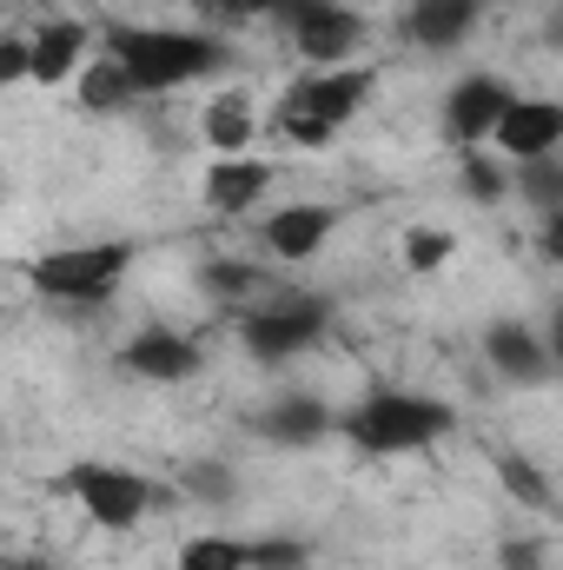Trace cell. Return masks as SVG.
I'll return each instance as SVG.
<instances>
[{
    "label": "cell",
    "mask_w": 563,
    "mask_h": 570,
    "mask_svg": "<svg viewBox=\"0 0 563 570\" xmlns=\"http://www.w3.org/2000/svg\"><path fill=\"white\" fill-rule=\"evenodd\" d=\"M107 53L120 60V73L134 80V94H172V87H192L206 73H219L233 53L219 33H199V27H113L107 33Z\"/></svg>",
    "instance_id": "6da1fadb"
},
{
    "label": "cell",
    "mask_w": 563,
    "mask_h": 570,
    "mask_svg": "<svg viewBox=\"0 0 563 570\" xmlns=\"http://www.w3.org/2000/svg\"><path fill=\"white\" fill-rule=\"evenodd\" d=\"M457 425V412L444 399H424V392H398V385H372L345 419L338 431L372 451V458H412V451H431L444 431Z\"/></svg>",
    "instance_id": "7a4b0ae2"
},
{
    "label": "cell",
    "mask_w": 563,
    "mask_h": 570,
    "mask_svg": "<svg viewBox=\"0 0 563 570\" xmlns=\"http://www.w3.org/2000/svg\"><path fill=\"white\" fill-rule=\"evenodd\" d=\"M372 100V73L365 67H318L305 80H292L273 107V127L292 146H332V134Z\"/></svg>",
    "instance_id": "3957f363"
},
{
    "label": "cell",
    "mask_w": 563,
    "mask_h": 570,
    "mask_svg": "<svg viewBox=\"0 0 563 570\" xmlns=\"http://www.w3.org/2000/svg\"><path fill=\"white\" fill-rule=\"evenodd\" d=\"M134 266V246L127 239H80V246H60V253H40L27 266V285L53 305H100L113 298L120 279Z\"/></svg>",
    "instance_id": "277c9868"
},
{
    "label": "cell",
    "mask_w": 563,
    "mask_h": 570,
    "mask_svg": "<svg viewBox=\"0 0 563 570\" xmlns=\"http://www.w3.org/2000/svg\"><path fill=\"white\" fill-rule=\"evenodd\" d=\"M325 325H332V305H325L318 292H279V298H266V305H246L239 338H246V352H253L259 365H285V358L312 352V345L325 338Z\"/></svg>",
    "instance_id": "5b68a950"
},
{
    "label": "cell",
    "mask_w": 563,
    "mask_h": 570,
    "mask_svg": "<svg viewBox=\"0 0 563 570\" xmlns=\"http://www.w3.org/2000/svg\"><path fill=\"white\" fill-rule=\"evenodd\" d=\"M60 491H67L100 531H134L146 511H152V484H146L140 471H127V464H100V458L67 464V471H60Z\"/></svg>",
    "instance_id": "8992f818"
},
{
    "label": "cell",
    "mask_w": 563,
    "mask_h": 570,
    "mask_svg": "<svg viewBox=\"0 0 563 570\" xmlns=\"http://www.w3.org/2000/svg\"><path fill=\"white\" fill-rule=\"evenodd\" d=\"M484 365H491L511 392H537V385L557 379V352H551V338H537L524 318H497V325L484 332Z\"/></svg>",
    "instance_id": "52a82bcc"
},
{
    "label": "cell",
    "mask_w": 563,
    "mask_h": 570,
    "mask_svg": "<svg viewBox=\"0 0 563 570\" xmlns=\"http://www.w3.org/2000/svg\"><path fill=\"white\" fill-rule=\"evenodd\" d=\"M292 47H298V60H312V67H352V53L365 47V20H358V7H345V0H318L312 13L292 20Z\"/></svg>",
    "instance_id": "ba28073f"
},
{
    "label": "cell",
    "mask_w": 563,
    "mask_h": 570,
    "mask_svg": "<svg viewBox=\"0 0 563 570\" xmlns=\"http://www.w3.org/2000/svg\"><path fill=\"white\" fill-rule=\"evenodd\" d=\"M511 107V87L497 80V73H464L451 94H444V140L451 146H491V127H497V114Z\"/></svg>",
    "instance_id": "9c48e42d"
},
{
    "label": "cell",
    "mask_w": 563,
    "mask_h": 570,
    "mask_svg": "<svg viewBox=\"0 0 563 570\" xmlns=\"http://www.w3.org/2000/svg\"><path fill=\"white\" fill-rule=\"evenodd\" d=\"M491 146L517 166V159H544V153H557L563 146V107L557 100H517L511 94V107L497 114V127H491Z\"/></svg>",
    "instance_id": "30bf717a"
},
{
    "label": "cell",
    "mask_w": 563,
    "mask_h": 570,
    "mask_svg": "<svg viewBox=\"0 0 563 570\" xmlns=\"http://www.w3.org/2000/svg\"><path fill=\"white\" fill-rule=\"evenodd\" d=\"M332 405L325 399H312V392H285V399H273L259 419H253V431L266 438V444H279V451H312V444H325L332 438Z\"/></svg>",
    "instance_id": "8fae6325"
},
{
    "label": "cell",
    "mask_w": 563,
    "mask_h": 570,
    "mask_svg": "<svg viewBox=\"0 0 563 570\" xmlns=\"http://www.w3.org/2000/svg\"><path fill=\"white\" fill-rule=\"evenodd\" d=\"M332 233H338V206H318V199H305V206H279V213L266 219V253L298 266V259L325 253Z\"/></svg>",
    "instance_id": "7c38bea8"
},
{
    "label": "cell",
    "mask_w": 563,
    "mask_h": 570,
    "mask_svg": "<svg viewBox=\"0 0 563 570\" xmlns=\"http://www.w3.org/2000/svg\"><path fill=\"white\" fill-rule=\"evenodd\" d=\"M266 186H273V166H266V159L226 153V159H213V173H206V206L226 213V219H246V213L266 199Z\"/></svg>",
    "instance_id": "4fadbf2b"
},
{
    "label": "cell",
    "mask_w": 563,
    "mask_h": 570,
    "mask_svg": "<svg viewBox=\"0 0 563 570\" xmlns=\"http://www.w3.org/2000/svg\"><path fill=\"white\" fill-rule=\"evenodd\" d=\"M120 365L140 372V379H152V385H179V379H192L206 358H199V345H192L186 332H140V338L120 345Z\"/></svg>",
    "instance_id": "5bb4252c"
},
{
    "label": "cell",
    "mask_w": 563,
    "mask_h": 570,
    "mask_svg": "<svg viewBox=\"0 0 563 570\" xmlns=\"http://www.w3.org/2000/svg\"><path fill=\"white\" fill-rule=\"evenodd\" d=\"M80 60H87V27H80V20H47V27H33V40H27V80H33V87L73 80Z\"/></svg>",
    "instance_id": "9a60e30c"
},
{
    "label": "cell",
    "mask_w": 563,
    "mask_h": 570,
    "mask_svg": "<svg viewBox=\"0 0 563 570\" xmlns=\"http://www.w3.org/2000/svg\"><path fill=\"white\" fill-rule=\"evenodd\" d=\"M477 20H484V0H412L405 33L424 53H451V47H464L477 33Z\"/></svg>",
    "instance_id": "2e32d148"
},
{
    "label": "cell",
    "mask_w": 563,
    "mask_h": 570,
    "mask_svg": "<svg viewBox=\"0 0 563 570\" xmlns=\"http://www.w3.org/2000/svg\"><path fill=\"white\" fill-rule=\"evenodd\" d=\"M199 134H206V146L226 159V153H246V146H253V134H259V114H253V100L233 87V94H213V100H206Z\"/></svg>",
    "instance_id": "e0dca14e"
},
{
    "label": "cell",
    "mask_w": 563,
    "mask_h": 570,
    "mask_svg": "<svg viewBox=\"0 0 563 570\" xmlns=\"http://www.w3.org/2000/svg\"><path fill=\"white\" fill-rule=\"evenodd\" d=\"M73 87H80V107H87V114H120V107H134V100H140V94H134V80L120 73V60H113V53L80 60Z\"/></svg>",
    "instance_id": "ac0fdd59"
},
{
    "label": "cell",
    "mask_w": 563,
    "mask_h": 570,
    "mask_svg": "<svg viewBox=\"0 0 563 570\" xmlns=\"http://www.w3.org/2000/svg\"><path fill=\"white\" fill-rule=\"evenodd\" d=\"M199 285H206V298H219V305H253V298L266 292V273H259L253 259H206V266H199Z\"/></svg>",
    "instance_id": "d6986e66"
},
{
    "label": "cell",
    "mask_w": 563,
    "mask_h": 570,
    "mask_svg": "<svg viewBox=\"0 0 563 570\" xmlns=\"http://www.w3.org/2000/svg\"><path fill=\"white\" fill-rule=\"evenodd\" d=\"M511 193H517V199H531L544 219H551V213H563V166H557V153H544V159H517Z\"/></svg>",
    "instance_id": "ffe728a7"
},
{
    "label": "cell",
    "mask_w": 563,
    "mask_h": 570,
    "mask_svg": "<svg viewBox=\"0 0 563 570\" xmlns=\"http://www.w3.org/2000/svg\"><path fill=\"white\" fill-rule=\"evenodd\" d=\"M497 478H504V491L517 498V504H531V511H557V491H551V478L531 464V458H497Z\"/></svg>",
    "instance_id": "44dd1931"
},
{
    "label": "cell",
    "mask_w": 563,
    "mask_h": 570,
    "mask_svg": "<svg viewBox=\"0 0 563 570\" xmlns=\"http://www.w3.org/2000/svg\"><path fill=\"white\" fill-rule=\"evenodd\" d=\"M179 570H246V544L239 538H192V544H179Z\"/></svg>",
    "instance_id": "7402d4cb"
},
{
    "label": "cell",
    "mask_w": 563,
    "mask_h": 570,
    "mask_svg": "<svg viewBox=\"0 0 563 570\" xmlns=\"http://www.w3.org/2000/svg\"><path fill=\"white\" fill-rule=\"evenodd\" d=\"M464 193H471L477 206H504V199H511V166L471 153V159H464Z\"/></svg>",
    "instance_id": "603a6c76"
},
{
    "label": "cell",
    "mask_w": 563,
    "mask_h": 570,
    "mask_svg": "<svg viewBox=\"0 0 563 570\" xmlns=\"http://www.w3.org/2000/svg\"><path fill=\"white\" fill-rule=\"evenodd\" d=\"M451 253H457V233H444V226H418V233H405V273H437Z\"/></svg>",
    "instance_id": "cb8c5ba5"
},
{
    "label": "cell",
    "mask_w": 563,
    "mask_h": 570,
    "mask_svg": "<svg viewBox=\"0 0 563 570\" xmlns=\"http://www.w3.org/2000/svg\"><path fill=\"white\" fill-rule=\"evenodd\" d=\"M179 484H186V498H199V504H233V471H226V464H213V458L186 464V471H179Z\"/></svg>",
    "instance_id": "d4e9b609"
},
{
    "label": "cell",
    "mask_w": 563,
    "mask_h": 570,
    "mask_svg": "<svg viewBox=\"0 0 563 570\" xmlns=\"http://www.w3.org/2000/svg\"><path fill=\"white\" fill-rule=\"evenodd\" d=\"M246 570H312V551L298 538H259L246 544Z\"/></svg>",
    "instance_id": "484cf974"
},
{
    "label": "cell",
    "mask_w": 563,
    "mask_h": 570,
    "mask_svg": "<svg viewBox=\"0 0 563 570\" xmlns=\"http://www.w3.org/2000/svg\"><path fill=\"white\" fill-rule=\"evenodd\" d=\"M497 564L504 570H544L551 564V544H544V538H511V544L497 551Z\"/></svg>",
    "instance_id": "4316f807"
},
{
    "label": "cell",
    "mask_w": 563,
    "mask_h": 570,
    "mask_svg": "<svg viewBox=\"0 0 563 570\" xmlns=\"http://www.w3.org/2000/svg\"><path fill=\"white\" fill-rule=\"evenodd\" d=\"M27 80V40H0V87H20Z\"/></svg>",
    "instance_id": "83f0119b"
},
{
    "label": "cell",
    "mask_w": 563,
    "mask_h": 570,
    "mask_svg": "<svg viewBox=\"0 0 563 570\" xmlns=\"http://www.w3.org/2000/svg\"><path fill=\"white\" fill-rule=\"evenodd\" d=\"M199 7H219V13H273L279 0H199Z\"/></svg>",
    "instance_id": "f1b7e54d"
},
{
    "label": "cell",
    "mask_w": 563,
    "mask_h": 570,
    "mask_svg": "<svg viewBox=\"0 0 563 570\" xmlns=\"http://www.w3.org/2000/svg\"><path fill=\"white\" fill-rule=\"evenodd\" d=\"M0 570H53V564H40V558H7Z\"/></svg>",
    "instance_id": "f546056e"
},
{
    "label": "cell",
    "mask_w": 563,
    "mask_h": 570,
    "mask_svg": "<svg viewBox=\"0 0 563 570\" xmlns=\"http://www.w3.org/2000/svg\"><path fill=\"white\" fill-rule=\"evenodd\" d=\"M345 7H358V0H345Z\"/></svg>",
    "instance_id": "4dcf8cb0"
}]
</instances>
